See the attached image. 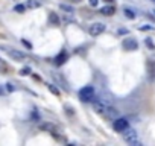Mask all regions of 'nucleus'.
<instances>
[{"instance_id": "nucleus-13", "label": "nucleus", "mask_w": 155, "mask_h": 146, "mask_svg": "<svg viewBox=\"0 0 155 146\" xmlns=\"http://www.w3.org/2000/svg\"><path fill=\"white\" fill-rule=\"evenodd\" d=\"M66 59H67V55H66V53H61V55H58V57H56L55 62H56L58 66H61V64H64V62H66Z\"/></svg>"}, {"instance_id": "nucleus-22", "label": "nucleus", "mask_w": 155, "mask_h": 146, "mask_svg": "<svg viewBox=\"0 0 155 146\" xmlns=\"http://www.w3.org/2000/svg\"><path fill=\"white\" fill-rule=\"evenodd\" d=\"M146 43H148V46H149V47H151V49H155V47H154V44H152V41H151V40H148V41H146Z\"/></svg>"}, {"instance_id": "nucleus-14", "label": "nucleus", "mask_w": 155, "mask_h": 146, "mask_svg": "<svg viewBox=\"0 0 155 146\" xmlns=\"http://www.w3.org/2000/svg\"><path fill=\"white\" fill-rule=\"evenodd\" d=\"M14 11H15V12H18V14H23V12L26 11V5H15Z\"/></svg>"}, {"instance_id": "nucleus-19", "label": "nucleus", "mask_w": 155, "mask_h": 146, "mask_svg": "<svg viewBox=\"0 0 155 146\" xmlns=\"http://www.w3.org/2000/svg\"><path fill=\"white\" fill-rule=\"evenodd\" d=\"M88 3H90L91 6H97V5H99V0H88Z\"/></svg>"}, {"instance_id": "nucleus-11", "label": "nucleus", "mask_w": 155, "mask_h": 146, "mask_svg": "<svg viewBox=\"0 0 155 146\" xmlns=\"http://www.w3.org/2000/svg\"><path fill=\"white\" fill-rule=\"evenodd\" d=\"M49 20H50L52 24H59V17L55 14V12H50L49 14Z\"/></svg>"}, {"instance_id": "nucleus-25", "label": "nucleus", "mask_w": 155, "mask_h": 146, "mask_svg": "<svg viewBox=\"0 0 155 146\" xmlns=\"http://www.w3.org/2000/svg\"><path fill=\"white\" fill-rule=\"evenodd\" d=\"M105 2H109V3H113V2H114V0H105Z\"/></svg>"}, {"instance_id": "nucleus-10", "label": "nucleus", "mask_w": 155, "mask_h": 146, "mask_svg": "<svg viewBox=\"0 0 155 146\" xmlns=\"http://www.w3.org/2000/svg\"><path fill=\"white\" fill-rule=\"evenodd\" d=\"M26 6H27V8H32V9H35V8H40V6H41V3L38 2V0H27Z\"/></svg>"}, {"instance_id": "nucleus-9", "label": "nucleus", "mask_w": 155, "mask_h": 146, "mask_svg": "<svg viewBox=\"0 0 155 146\" xmlns=\"http://www.w3.org/2000/svg\"><path fill=\"white\" fill-rule=\"evenodd\" d=\"M99 12L102 15H113L116 12V8L114 6H104V8H100Z\"/></svg>"}, {"instance_id": "nucleus-2", "label": "nucleus", "mask_w": 155, "mask_h": 146, "mask_svg": "<svg viewBox=\"0 0 155 146\" xmlns=\"http://www.w3.org/2000/svg\"><path fill=\"white\" fill-rule=\"evenodd\" d=\"M79 97H81V100H84V102H88V100L93 99L94 97V88H93V85H85L84 88H81Z\"/></svg>"}, {"instance_id": "nucleus-18", "label": "nucleus", "mask_w": 155, "mask_h": 146, "mask_svg": "<svg viewBox=\"0 0 155 146\" xmlns=\"http://www.w3.org/2000/svg\"><path fill=\"white\" fill-rule=\"evenodd\" d=\"M6 88H8V91H14L15 90V87L11 84V82H8V84H6Z\"/></svg>"}, {"instance_id": "nucleus-20", "label": "nucleus", "mask_w": 155, "mask_h": 146, "mask_svg": "<svg viewBox=\"0 0 155 146\" xmlns=\"http://www.w3.org/2000/svg\"><path fill=\"white\" fill-rule=\"evenodd\" d=\"M41 128H43V130H52L50 125H41Z\"/></svg>"}, {"instance_id": "nucleus-6", "label": "nucleus", "mask_w": 155, "mask_h": 146, "mask_svg": "<svg viewBox=\"0 0 155 146\" xmlns=\"http://www.w3.org/2000/svg\"><path fill=\"white\" fill-rule=\"evenodd\" d=\"M122 46H123L125 50H135L137 47H139V43H137L134 38H125Z\"/></svg>"}, {"instance_id": "nucleus-16", "label": "nucleus", "mask_w": 155, "mask_h": 146, "mask_svg": "<svg viewBox=\"0 0 155 146\" xmlns=\"http://www.w3.org/2000/svg\"><path fill=\"white\" fill-rule=\"evenodd\" d=\"M123 12H125V15H126L128 18H135V14L131 11V9H123Z\"/></svg>"}, {"instance_id": "nucleus-12", "label": "nucleus", "mask_w": 155, "mask_h": 146, "mask_svg": "<svg viewBox=\"0 0 155 146\" xmlns=\"http://www.w3.org/2000/svg\"><path fill=\"white\" fill-rule=\"evenodd\" d=\"M47 88L52 91V93L55 94V96H59L61 94V91H59V88L56 87V85H55V84H47Z\"/></svg>"}, {"instance_id": "nucleus-1", "label": "nucleus", "mask_w": 155, "mask_h": 146, "mask_svg": "<svg viewBox=\"0 0 155 146\" xmlns=\"http://www.w3.org/2000/svg\"><path fill=\"white\" fill-rule=\"evenodd\" d=\"M123 139L128 145H131V146H140V140H139V135H137V132L134 130H125L123 131Z\"/></svg>"}, {"instance_id": "nucleus-5", "label": "nucleus", "mask_w": 155, "mask_h": 146, "mask_svg": "<svg viewBox=\"0 0 155 146\" xmlns=\"http://www.w3.org/2000/svg\"><path fill=\"white\" fill-rule=\"evenodd\" d=\"M93 108H94V111L97 114H105L106 108H108V104L105 102V100H102V99H94L93 100Z\"/></svg>"}, {"instance_id": "nucleus-26", "label": "nucleus", "mask_w": 155, "mask_h": 146, "mask_svg": "<svg viewBox=\"0 0 155 146\" xmlns=\"http://www.w3.org/2000/svg\"><path fill=\"white\" fill-rule=\"evenodd\" d=\"M154 14H155V11H154Z\"/></svg>"}, {"instance_id": "nucleus-17", "label": "nucleus", "mask_w": 155, "mask_h": 146, "mask_svg": "<svg viewBox=\"0 0 155 146\" xmlns=\"http://www.w3.org/2000/svg\"><path fill=\"white\" fill-rule=\"evenodd\" d=\"M29 73H31V69H29V67H24V69H21V70H20V75H23V76L29 75Z\"/></svg>"}, {"instance_id": "nucleus-3", "label": "nucleus", "mask_w": 155, "mask_h": 146, "mask_svg": "<svg viewBox=\"0 0 155 146\" xmlns=\"http://www.w3.org/2000/svg\"><path fill=\"white\" fill-rule=\"evenodd\" d=\"M128 126H129V122H128L126 119H123V117H117L116 120L113 122V128H114V131H117V132H123L125 130H128Z\"/></svg>"}, {"instance_id": "nucleus-7", "label": "nucleus", "mask_w": 155, "mask_h": 146, "mask_svg": "<svg viewBox=\"0 0 155 146\" xmlns=\"http://www.w3.org/2000/svg\"><path fill=\"white\" fill-rule=\"evenodd\" d=\"M8 55L11 57L14 61H23L26 58V55L20 50H17V49H8Z\"/></svg>"}, {"instance_id": "nucleus-4", "label": "nucleus", "mask_w": 155, "mask_h": 146, "mask_svg": "<svg viewBox=\"0 0 155 146\" xmlns=\"http://www.w3.org/2000/svg\"><path fill=\"white\" fill-rule=\"evenodd\" d=\"M88 32H90L91 36H97V35H100V34H104V32H105V24H104V23L96 21V23H93V24L90 26Z\"/></svg>"}, {"instance_id": "nucleus-23", "label": "nucleus", "mask_w": 155, "mask_h": 146, "mask_svg": "<svg viewBox=\"0 0 155 146\" xmlns=\"http://www.w3.org/2000/svg\"><path fill=\"white\" fill-rule=\"evenodd\" d=\"M23 44H24V46H27V47H29V49L32 47V46H31V43H27L26 40H23Z\"/></svg>"}, {"instance_id": "nucleus-21", "label": "nucleus", "mask_w": 155, "mask_h": 146, "mask_svg": "<svg viewBox=\"0 0 155 146\" xmlns=\"http://www.w3.org/2000/svg\"><path fill=\"white\" fill-rule=\"evenodd\" d=\"M126 32H128L126 29H119V32H117V34H119V35H123V34H126Z\"/></svg>"}, {"instance_id": "nucleus-8", "label": "nucleus", "mask_w": 155, "mask_h": 146, "mask_svg": "<svg viewBox=\"0 0 155 146\" xmlns=\"http://www.w3.org/2000/svg\"><path fill=\"white\" fill-rule=\"evenodd\" d=\"M105 114H106V117H108V119H111V120H116V119L119 117V110H117V108H114V107H109V105H108Z\"/></svg>"}, {"instance_id": "nucleus-15", "label": "nucleus", "mask_w": 155, "mask_h": 146, "mask_svg": "<svg viewBox=\"0 0 155 146\" xmlns=\"http://www.w3.org/2000/svg\"><path fill=\"white\" fill-rule=\"evenodd\" d=\"M59 9H62V11H66V12H73V8L69 6V5H59Z\"/></svg>"}, {"instance_id": "nucleus-24", "label": "nucleus", "mask_w": 155, "mask_h": 146, "mask_svg": "<svg viewBox=\"0 0 155 146\" xmlns=\"http://www.w3.org/2000/svg\"><path fill=\"white\" fill-rule=\"evenodd\" d=\"M73 3H79V2H82V0H71Z\"/></svg>"}]
</instances>
